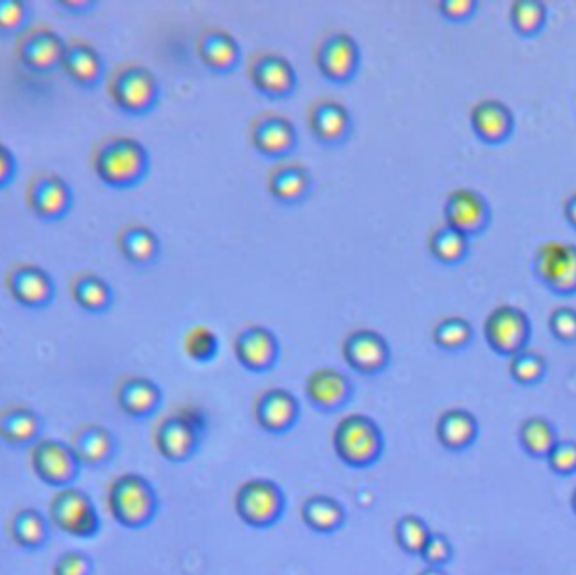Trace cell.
I'll return each instance as SVG.
<instances>
[{"label":"cell","instance_id":"6da1fadb","mask_svg":"<svg viewBox=\"0 0 576 575\" xmlns=\"http://www.w3.org/2000/svg\"><path fill=\"white\" fill-rule=\"evenodd\" d=\"M91 167L97 178L110 188H135L151 173V153L132 135H107L91 151Z\"/></svg>","mask_w":576,"mask_h":575},{"label":"cell","instance_id":"7a4b0ae2","mask_svg":"<svg viewBox=\"0 0 576 575\" xmlns=\"http://www.w3.org/2000/svg\"><path fill=\"white\" fill-rule=\"evenodd\" d=\"M113 106L130 117H145L159 106V78L151 66L141 62H123L113 68L107 80Z\"/></svg>","mask_w":576,"mask_h":575},{"label":"cell","instance_id":"3957f363","mask_svg":"<svg viewBox=\"0 0 576 575\" xmlns=\"http://www.w3.org/2000/svg\"><path fill=\"white\" fill-rule=\"evenodd\" d=\"M332 444L339 460L351 467L373 466L385 447L378 423L364 413H351L339 420Z\"/></svg>","mask_w":576,"mask_h":575},{"label":"cell","instance_id":"277c9868","mask_svg":"<svg viewBox=\"0 0 576 575\" xmlns=\"http://www.w3.org/2000/svg\"><path fill=\"white\" fill-rule=\"evenodd\" d=\"M109 508L125 529H144L157 513L154 486L141 474H122L110 485Z\"/></svg>","mask_w":576,"mask_h":575},{"label":"cell","instance_id":"5b68a950","mask_svg":"<svg viewBox=\"0 0 576 575\" xmlns=\"http://www.w3.org/2000/svg\"><path fill=\"white\" fill-rule=\"evenodd\" d=\"M361 59L359 43L343 30L325 31L313 46V62L319 73L337 87L356 80Z\"/></svg>","mask_w":576,"mask_h":575},{"label":"cell","instance_id":"8992f818","mask_svg":"<svg viewBox=\"0 0 576 575\" xmlns=\"http://www.w3.org/2000/svg\"><path fill=\"white\" fill-rule=\"evenodd\" d=\"M51 523L75 539H93L100 532L101 518L93 499L76 488L59 489L51 501Z\"/></svg>","mask_w":576,"mask_h":575},{"label":"cell","instance_id":"52a82bcc","mask_svg":"<svg viewBox=\"0 0 576 575\" xmlns=\"http://www.w3.org/2000/svg\"><path fill=\"white\" fill-rule=\"evenodd\" d=\"M25 207L40 220L53 223L63 220L71 210L73 196L71 186L56 170H36L27 183L24 192Z\"/></svg>","mask_w":576,"mask_h":575},{"label":"cell","instance_id":"ba28073f","mask_svg":"<svg viewBox=\"0 0 576 575\" xmlns=\"http://www.w3.org/2000/svg\"><path fill=\"white\" fill-rule=\"evenodd\" d=\"M252 87L262 97L280 102L293 97L299 88V73L287 56L277 52H259L252 56L248 65Z\"/></svg>","mask_w":576,"mask_h":575},{"label":"cell","instance_id":"9c48e42d","mask_svg":"<svg viewBox=\"0 0 576 575\" xmlns=\"http://www.w3.org/2000/svg\"><path fill=\"white\" fill-rule=\"evenodd\" d=\"M31 466L40 482L58 491L71 488L84 469L71 444L59 439H41L31 451Z\"/></svg>","mask_w":576,"mask_h":575},{"label":"cell","instance_id":"30bf717a","mask_svg":"<svg viewBox=\"0 0 576 575\" xmlns=\"http://www.w3.org/2000/svg\"><path fill=\"white\" fill-rule=\"evenodd\" d=\"M66 41L58 31L46 24H31L15 37V58L27 71L47 75L62 68Z\"/></svg>","mask_w":576,"mask_h":575},{"label":"cell","instance_id":"8fae6325","mask_svg":"<svg viewBox=\"0 0 576 575\" xmlns=\"http://www.w3.org/2000/svg\"><path fill=\"white\" fill-rule=\"evenodd\" d=\"M250 144L259 156L280 163L296 153L299 147V131L296 123L278 112H264L250 122Z\"/></svg>","mask_w":576,"mask_h":575},{"label":"cell","instance_id":"7c38bea8","mask_svg":"<svg viewBox=\"0 0 576 575\" xmlns=\"http://www.w3.org/2000/svg\"><path fill=\"white\" fill-rule=\"evenodd\" d=\"M234 508L253 529H267L280 520L285 496L270 479H250L236 493Z\"/></svg>","mask_w":576,"mask_h":575},{"label":"cell","instance_id":"4fadbf2b","mask_svg":"<svg viewBox=\"0 0 576 575\" xmlns=\"http://www.w3.org/2000/svg\"><path fill=\"white\" fill-rule=\"evenodd\" d=\"M534 274L558 294L576 292V245L563 240H547L534 252Z\"/></svg>","mask_w":576,"mask_h":575},{"label":"cell","instance_id":"5bb4252c","mask_svg":"<svg viewBox=\"0 0 576 575\" xmlns=\"http://www.w3.org/2000/svg\"><path fill=\"white\" fill-rule=\"evenodd\" d=\"M204 431V416L198 410H182L160 422L155 431V445L166 460L185 463L198 449Z\"/></svg>","mask_w":576,"mask_h":575},{"label":"cell","instance_id":"9a60e30c","mask_svg":"<svg viewBox=\"0 0 576 575\" xmlns=\"http://www.w3.org/2000/svg\"><path fill=\"white\" fill-rule=\"evenodd\" d=\"M484 334L494 352L499 355H516L527 347L530 340V316L518 306H497L487 314Z\"/></svg>","mask_w":576,"mask_h":575},{"label":"cell","instance_id":"2e32d148","mask_svg":"<svg viewBox=\"0 0 576 575\" xmlns=\"http://www.w3.org/2000/svg\"><path fill=\"white\" fill-rule=\"evenodd\" d=\"M307 123L313 139L328 148L343 147L354 134L353 113L331 97H321L310 103Z\"/></svg>","mask_w":576,"mask_h":575},{"label":"cell","instance_id":"e0dca14e","mask_svg":"<svg viewBox=\"0 0 576 575\" xmlns=\"http://www.w3.org/2000/svg\"><path fill=\"white\" fill-rule=\"evenodd\" d=\"M4 283L12 301L22 308L37 311L55 301V279L41 265L30 262L12 265L5 274Z\"/></svg>","mask_w":576,"mask_h":575},{"label":"cell","instance_id":"ac0fdd59","mask_svg":"<svg viewBox=\"0 0 576 575\" xmlns=\"http://www.w3.org/2000/svg\"><path fill=\"white\" fill-rule=\"evenodd\" d=\"M343 355L351 369L364 377H376L391 363V346L378 331L357 328L344 338Z\"/></svg>","mask_w":576,"mask_h":575},{"label":"cell","instance_id":"d6986e66","mask_svg":"<svg viewBox=\"0 0 576 575\" xmlns=\"http://www.w3.org/2000/svg\"><path fill=\"white\" fill-rule=\"evenodd\" d=\"M234 356L253 373L270 372L280 358V341L265 324H248L233 341Z\"/></svg>","mask_w":576,"mask_h":575},{"label":"cell","instance_id":"ffe728a7","mask_svg":"<svg viewBox=\"0 0 576 575\" xmlns=\"http://www.w3.org/2000/svg\"><path fill=\"white\" fill-rule=\"evenodd\" d=\"M445 223L468 239L486 232L490 221V207L486 196L473 188H457L448 192L443 204Z\"/></svg>","mask_w":576,"mask_h":575},{"label":"cell","instance_id":"44dd1931","mask_svg":"<svg viewBox=\"0 0 576 575\" xmlns=\"http://www.w3.org/2000/svg\"><path fill=\"white\" fill-rule=\"evenodd\" d=\"M199 62L208 71L226 77L242 65L243 52L239 40L224 27H206L196 41Z\"/></svg>","mask_w":576,"mask_h":575},{"label":"cell","instance_id":"7402d4cb","mask_svg":"<svg viewBox=\"0 0 576 575\" xmlns=\"http://www.w3.org/2000/svg\"><path fill=\"white\" fill-rule=\"evenodd\" d=\"M312 173L309 167L293 161L275 163L267 176V191L281 207H299L313 192Z\"/></svg>","mask_w":576,"mask_h":575},{"label":"cell","instance_id":"603a6c76","mask_svg":"<svg viewBox=\"0 0 576 575\" xmlns=\"http://www.w3.org/2000/svg\"><path fill=\"white\" fill-rule=\"evenodd\" d=\"M62 69L66 77L84 90H95L103 84L107 75L103 56L97 46L87 40L66 41Z\"/></svg>","mask_w":576,"mask_h":575},{"label":"cell","instance_id":"cb8c5ba5","mask_svg":"<svg viewBox=\"0 0 576 575\" xmlns=\"http://www.w3.org/2000/svg\"><path fill=\"white\" fill-rule=\"evenodd\" d=\"M306 395L313 407L324 412L341 409L350 402L353 382L337 368H319L306 380Z\"/></svg>","mask_w":576,"mask_h":575},{"label":"cell","instance_id":"d4e9b609","mask_svg":"<svg viewBox=\"0 0 576 575\" xmlns=\"http://www.w3.org/2000/svg\"><path fill=\"white\" fill-rule=\"evenodd\" d=\"M117 246L130 265L145 270L154 267L163 257L159 235L144 223H126L117 233Z\"/></svg>","mask_w":576,"mask_h":575},{"label":"cell","instance_id":"484cf974","mask_svg":"<svg viewBox=\"0 0 576 575\" xmlns=\"http://www.w3.org/2000/svg\"><path fill=\"white\" fill-rule=\"evenodd\" d=\"M299 416V400L292 391L285 388H268L255 403L256 422L272 434H281L293 428Z\"/></svg>","mask_w":576,"mask_h":575},{"label":"cell","instance_id":"4316f807","mask_svg":"<svg viewBox=\"0 0 576 575\" xmlns=\"http://www.w3.org/2000/svg\"><path fill=\"white\" fill-rule=\"evenodd\" d=\"M470 128L480 141L501 144L514 131V113L497 98H484L470 110Z\"/></svg>","mask_w":576,"mask_h":575},{"label":"cell","instance_id":"83f0119b","mask_svg":"<svg viewBox=\"0 0 576 575\" xmlns=\"http://www.w3.org/2000/svg\"><path fill=\"white\" fill-rule=\"evenodd\" d=\"M43 431V417L31 407L9 406L0 412V439L12 447H34Z\"/></svg>","mask_w":576,"mask_h":575},{"label":"cell","instance_id":"f1b7e54d","mask_svg":"<svg viewBox=\"0 0 576 575\" xmlns=\"http://www.w3.org/2000/svg\"><path fill=\"white\" fill-rule=\"evenodd\" d=\"M69 294L73 302L88 314H104L115 302V290L109 280L93 270H81L73 275Z\"/></svg>","mask_w":576,"mask_h":575},{"label":"cell","instance_id":"f546056e","mask_svg":"<svg viewBox=\"0 0 576 575\" xmlns=\"http://www.w3.org/2000/svg\"><path fill=\"white\" fill-rule=\"evenodd\" d=\"M73 451L84 467H101L115 456L117 441L100 423H85L73 435Z\"/></svg>","mask_w":576,"mask_h":575},{"label":"cell","instance_id":"4dcf8cb0","mask_svg":"<svg viewBox=\"0 0 576 575\" xmlns=\"http://www.w3.org/2000/svg\"><path fill=\"white\" fill-rule=\"evenodd\" d=\"M117 402L125 416L145 419L159 409L163 390L147 377H129L119 385Z\"/></svg>","mask_w":576,"mask_h":575},{"label":"cell","instance_id":"1f68e13d","mask_svg":"<svg viewBox=\"0 0 576 575\" xmlns=\"http://www.w3.org/2000/svg\"><path fill=\"white\" fill-rule=\"evenodd\" d=\"M9 532L21 549L36 552L49 542L51 521L34 508H22L12 517Z\"/></svg>","mask_w":576,"mask_h":575},{"label":"cell","instance_id":"d6a6232c","mask_svg":"<svg viewBox=\"0 0 576 575\" xmlns=\"http://www.w3.org/2000/svg\"><path fill=\"white\" fill-rule=\"evenodd\" d=\"M302 521L315 533H332L343 527L346 511L331 496L315 495L302 505Z\"/></svg>","mask_w":576,"mask_h":575},{"label":"cell","instance_id":"836d02e7","mask_svg":"<svg viewBox=\"0 0 576 575\" xmlns=\"http://www.w3.org/2000/svg\"><path fill=\"white\" fill-rule=\"evenodd\" d=\"M477 422L467 410L452 409L443 412L436 423V438L452 451L467 447L476 439Z\"/></svg>","mask_w":576,"mask_h":575},{"label":"cell","instance_id":"e575fe53","mask_svg":"<svg viewBox=\"0 0 576 575\" xmlns=\"http://www.w3.org/2000/svg\"><path fill=\"white\" fill-rule=\"evenodd\" d=\"M429 250L432 257L443 265H457L467 258L470 252V239L451 224L435 226L429 235Z\"/></svg>","mask_w":576,"mask_h":575},{"label":"cell","instance_id":"d590c367","mask_svg":"<svg viewBox=\"0 0 576 575\" xmlns=\"http://www.w3.org/2000/svg\"><path fill=\"white\" fill-rule=\"evenodd\" d=\"M474 338V328L464 316L440 319L432 330V340L443 352H461Z\"/></svg>","mask_w":576,"mask_h":575},{"label":"cell","instance_id":"8d00e7d4","mask_svg":"<svg viewBox=\"0 0 576 575\" xmlns=\"http://www.w3.org/2000/svg\"><path fill=\"white\" fill-rule=\"evenodd\" d=\"M509 19L516 33L534 36L546 24V4L541 0H516L509 8Z\"/></svg>","mask_w":576,"mask_h":575},{"label":"cell","instance_id":"74e56055","mask_svg":"<svg viewBox=\"0 0 576 575\" xmlns=\"http://www.w3.org/2000/svg\"><path fill=\"white\" fill-rule=\"evenodd\" d=\"M182 346H185L186 356L192 362L209 363L213 362L220 353V338L213 328L196 324L185 334Z\"/></svg>","mask_w":576,"mask_h":575},{"label":"cell","instance_id":"f35d334b","mask_svg":"<svg viewBox=\"0 0 576 575\" xmlns=\"http://www.w3.org/2000/svg\"><path fill=\"white\" fill-rule=\"evenodd\" d=\"M430 535H432V532H430L429 524L414 515H405L395 524V539H397L400 549L410 555L420 557Z\"/></svg>","mask_w":576,"mask_h":575},{"label":"cell","instance_id":"ab89813d","mask_svg":"<svg viewBox=\"0 0 576 575\" xmlns=\"http://www.w3.org/2000/svg\"><path fill=\"white\" fill-rule=\"evenodd\" d=\"M521 442L533 456H547L556 444L555 432L546 420L531 417L522 423Z\"/></svg>","mask_w":576,"mask_h":575},{"label":"cell","instance_id":"60d3db41","mask_svg":"<svg viewBox=\"0 0 576 575\" xmlns=\"http://www.w3.org/2000/svg\"><path fill=\"white\" fill-rule=\"evenodd\" d=\"M31 26V5L24 0H0V37H18Z\"/></svg>","mask_w":576,"mask_h":575},{"label":"cell","instance_id":"b9f144b4","mask_svg":"<svg viewBox=\"0 0 576 575\" xmlns=\"http://www.w3.org/2000/svg\"><path fill=\"white\" fill-rule=\"evenodd\" d=\"M512 378L519 384H534L543 377L544 369H546V362L543 355L533 352V350H521V352L512 355L511 366Z\"/></svg>","mask_w":576,"mask_h":575},{"label":"cell","instance_id":"7bdbcfd3","mask_svg":"<svg viewBox=\"0 0 576 575\" xmlns=\"http://www.w3.org/2000/svg\"><path fill=\"white\" fill-rule=\"evenodd\" d=\"M547 327L552 331L556 340L563 343H572L576 341V309L569 306H560L553 309L550 319H547Z\"/></svg>","mask_w":576,"mask_h":575},{"label":"cell","instance_id":"ee69618b","mask_svg":"<svg viewBox=\"0 0 576 575\" xmlns=\"http://www.w3.org/2000/svg\"><path fill=\"white\" fill-rule=\"evenodd\" d=\"M93 561L84 552L71 550L59 555L53 567V575H93Z\"/></svg>","mask_w":576,"mask_h":575},{"label":"cell","instance_id":"f6af8a7d","mask_svg":"<svg viewBox=\"0 0 576 575\" xmlns=\"http://www.w3.org/2000/svg\"><path fill=\"white\" fill-rule=\"evenodd\" d=\"M420 557L425 561L429 567L440 568L443 564H447L452 557V545L447 537L443 535V533H432Z\"/></svg>","mask_w":576,"mask_h":575},{"label":"cell","instance_id":"bcb514c9","mask_svg":"<svg viewBox=\"0 0 576 575\" xmlns=\"http://www.w3.org/2000/svg\"><path fill=\"white\" fill-rule=\"evenodd\" d=\"M479 2L477 0H440L436 4L440 15L451 22H465L476 14Z\"/></svg>","mask_w":576,"mask_h":575},{"label":"cell","instance_id":"7dc6e473","mask_svg":"<svg viewBox=\"0 0 576 575\" xmlns=\"http://www.w3.org/2000/svg\"><path fill=\"white\" fill-rule=\"evenodd\" d=\"M550 464L558 473L568 474L576 469V444L573 442H556L552 453L547 454Z\"/></svg>","mask_w":576,"mask_h":575},{"label":"cell","instance_id":"c3c4849f","mask_svg":"<svg viewBox=\"0 0 576 575\" xmlns=\"http://www.w3.org/2000/svg\"><path fill=\"white\" fill-rule=\"evenodd\" d=\"M18 174V159L12 148L0 141V189L8 188Z\"/></svg>","mask_w":576,"mask_h":575},{"label":"cell","instance_id":"681fc988","mask_svg":"<svg viewBox=\"0 0 576 575\" xmlns=\"http://www.w3.org/2000/svg\"><path fill=\"white\" fill-rule=\"evenodd\" d=\"M56 5L63 11L71 12V14L85 15L93 11L98 4L93 0H58Z\"/></svg>","mask_w":576,"mask_h":575},{"label":"cell","instance_id":"f907efd6","mask_svg":"<svg viewBox=\"0 0 576 575\" xmlns=\"http://www.w3.org/2000/svg\"><path fill=\"white\" fill-rule=\"evenodd\" d=\"M563 211H565V218L568 220V223L576 230V192L568 196L565 204H563Z\"/></svg>","mask_w":576,"mask_h":575},{"label":"cell","instance_id":"816d5d0a","mask_svg":"<svg viewBox=\"0 0 576 575\" xmlns=\"http://www.w3.org/2000/svg\"><path fill=\"white\" fill-rule=\"evenodd\" d=\"M420 575H447L442 568L439 567H427L425 571L420 572Z\"/></svg>","mask_w":576,"mask_h":575},{"label":"cell","instance_id":"f5cc1de1","mask_svg":"<svg viewBox=\"0 0 576 575\" xmlns=\"http://www.w3.org/2000/svg\"><path fill=\"white\" fill-rule=\"evenodd\" d=\"M572 504H573V508H575V511H576V489H575V493H573Z\"/></svg>","mask_w":576,"mask_h":575}]
</instances>
